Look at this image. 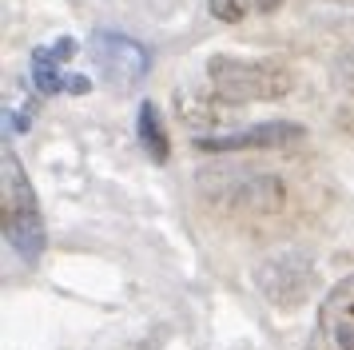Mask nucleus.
Instances as JSON below:
<instances>
[{"label":"nucleus","mask_w":354,"mask_h":350,"mask_svg":"<svg viewBox=\"0 0 354 350\" xmlns=\"http://www.w3.org/2000/svg\"><path fill=\"white\" fill-rule=\"evenodd\" d=\"M203 72L211 84L207 92L227 108L283 100L295 88V72L283 60H267V56H211Z\"/></svg>","instance_id":"obj_1"},{"label":"nucleus","mask_w":354,"mask_h":350,"mask_svg":"<svg viewBox=\"0 0 354 350\" xmlns=\"http://www.w3.org/2000/svg\"><path fill=\"white\" fill-rule=\"evenodd\" d=\"M0 227H4V243L8 251L24 259V263H36L40 251H44V215H40V199H36L32 183H28V172L8 147L0 156Z\"/></svg>","instance_id":"obj_2"},{"label":"nucleus","mask_w":354,"mask_h":350,"mask_svg":"<svg viewBox=\"0 0 354 350\" xmlns=\"http://www.w3.org/2000/svg\"><path fill=\"white\" fill-rule=\"evenodd\" d=\"M207 191H211V203L219 207L223 215H239V219H271V215H283L290 203L287 179L271 175V172H255V167L215 172Z\"/></svg>","instance_id":"obj_3"},{"label":"nucleus","mask_w":354,"mask_h":350,"mask_svg":"<svg viewBox=\"0 0 354 350\" xmlns=\"http://www.w3.org/2000/svg\"><path fill=\"white\" fill-rule=\"evenodd\" d=\"M306 350H354V275L338 279L322 295Z\"/></svg>","instance_id":"obj_4"},{"label":"nucleus","mask_w":354,"mask_h":350,"mask_svg":"<svg viewBox=\"0 0 354 350\" xmlns=\"http://www.w3.org/2000/svg\"><path fill=\"white\" fill-rule=\"evenodd\" d=\"M255 286L279 311H295L299 302H306L310 286H315V263L303 255H274L267 263H259Z\"/></svg>","instance_id":"obj_5"},{"label":"nucleus","mask_w":354,"mask_h":350,"mask_svg":"<svg viewBox=\"0 0 354 350\" xmlns=\"http://www.w3.org/2000/svg\"><path fill=\"white\" fill-rule=\"evenodd\" d=\"M92 56H96V64L104 68L108 84H115L120 92L136 88V84L147 76V68H151L147 48L140 44V40L124 36V32H96V36H92Z\"/></svg>","instance_id":"obj_6"},{"label":"nucleus","mask_w":354,"mask_h":350,"mask_svg":"<svg viewBox=\"0 0 354 350\" xmlns=\"http://www.w3.org/2000/svg\"><path fill=\"white\" fill-rule=\"evenodd\" d=\"M306 131L290 120H267V124H251L243 131H227V136H195L199 151H274V147H290L299 143Z\"/></svg>","instance_id":"obj_7"},{"label":"nucleus","mask_w":354,"mask_h":350,"mask_svg":"<svg viewBox=\"0 0 354 350\" xmlns=\"http://www.w3.org/2000/svg\"><path fill=\"white\" fill-rule=\"evenodd\" d=\"M72 40L60 36V40H52V44L36 48L32 52V84L40 95H60V92H72V95H84L92 84L88 76H68L64 72V60L72 56Z\"/></svg>","instance_id":"obj_8"},{"label":"nucleus","mask_w":354,"mask_h":350,"mask_svg":"<svg viewBox=\"0 0 354 350\" xmlns=\"http://www.w3.org/2000/svg\"><path fill=\"white\" fill-rule=\"evenodd\" d=\"M136 131H140V143H144V151L156 163H163L167 159V151H171V140H167V127H163V116L160 108L151 104V100H144L140 104V111H136Z\"/></svg>","instance_id":"obj_9"},{"label":"nucleus","mask_w":354,"mask_h":350,"mask_svg":"<svg viewBox=\"0 0 354 350\" xmlns=\"http://www.w3.org/2000/svg\"><path fill=\"white\" fill-rule=\"evenodd\" d=\"M207 8L215 20H223V24H239L243 16L251 12V0H207Z\"/></svg>","instance_id":"obj_10"},{"label":"nucleus","mask_w":354,"mask_h":350,"mask_svg":"<svg viewBox=\"0 0 354 350\" xmlns=\"http://www.w3.org/2000/svg\"><path fill=\"white\" fill-rule=\"evenodd\" d=\"M338 72H342V80H351V84H354V48L338 60Z\"/></svg>","instance_id":"obj_11"},{"label":"nucleus","mask_w":354,"mask_h":350,"mask_svg":"<svg viewBox=\"0 0 354 350\" xmlns=\"http://www.w3.org/2000/svg\"><path fill=\"white\" fill-rule=\"evenodd\" d=\"M259 8H263V12H274V8H279V4H283V0H255Z\"/></svg>","instance_id":"obj_12"},{"label":"nucleus","mask_w":354,"mask_h":350,"mask_svg":"<svg viewBox=\"0 0 354 350\" xmlns=\"http://www.w3.org/2000/svg\"><path fill=\"white\" fill-rule=\"evenodd\" d=\"M335 4H354V0H335Z\"/></svg>","instance_id":"obj_13"}]
</instances>
